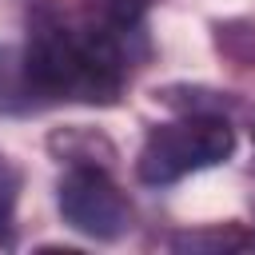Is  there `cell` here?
Returning a JSON list of instances; mask_svg holds the SVG:
<instances>
[{"instance_id": "ba28073f", "label": "cell", "mask_w": 255, "mask_h": 255, "mask_svg": "<svg viewBox=\"0 0 255 255\" xmlns=\"http://www.w3.org/2000/svg\"><path fill=\"white\" fill-rule=\"evenodd\" d=\"M251 139H255V128H251Z\"/></svg>"}, {"instance_id": "3957f363", "label": "cell", "mask_w": 255, "mask_h": 255, "mask_svg": "<svg viewBox=\"0 0 255 255\" xmlns=\"http://www.w3.org/2000/svg\"><path fill=\"white\" fill-rule=\"evenodd\" d=\"M56 203L72 231L100 239V243H112V239L128 235V227H131V203L120 191V183L112 179L108 163H100V159L68 163L56 183Z\"/></svg>"}, {"instance_id": "7a4b0ae2", "label": "cell", "mask_w": 255, "mask_h": 255, "mask_svg": "<svg viewBox=\"0 0 255 255\" xmlns=\"http://www.w3.org/2000/svg\"><path fill=\"white\" fill-rule=\"evenodd\" d=\"M231 151H235L231 116L179 112L175 120L147 128L139 155H135V179L147 187H171L191 171H203V167L231 159Z\"/></svg>"}, {"instance_id": "5b68a950", "label": "cell", "mask_w": 255, "mask_h": 255, "mask_svg": "<svg viewBox=\"0 0 255 255\" xmlns=\"http://www.w3.org/2000/svg\"><path fill=\"white\" fill-rule=\"evenodd\" d=\"M24 171L0 151V247H16V203H20Z\"/></svg>"}, {"instance_id": "52a82bcc", "label": "cell", "mask_w": 255, "mask_h": 255, "mask_svg": "<svg viewBox=\"0 0 255 255\" xmlns=\"http://www.w3.org/2000/svg\"><path fill=\"white\" fill-rule=\"evenodd\" d=\"M155 0H88V12L116 20V24H143V12Z\"/></svg>"}, {"instance_id": "6da1fadb", "label": "cell", "mask_w": 255, "mask_h": 255, "mask_svg": "<svg viewBox=\"0 0 255 255\" xmlns=\"http://www.w3.org/2000/svg\"><path fill=\"white\" fill-rule=\"evenodd\" d=\"M147 52L151 44L143 24H116L96 12L76 16L52 0H40L28 12L16 96L24 108H112Z\"/></svg>"}, {"instance_id": "8992f818", "label": "cell", "mask_w": 255, "mask_h": 255, "mask_svg": "<svg viewBox=\"0 0 255 255\" xmlns=\"http://www.w3.org/2000/svg\"><path fill=\"white\" fill-rule=\"evenodd\" d=\"M215 44L239 68H255V20H227L215 28Z\"/></svg>"}, {"instance_id": "277c9868", "label": "cell", "mask_w": 255, "mask_h": 255, "mask_svg": "<svg viewBox=\"0 0 255 255\" xmlns=\"http://www.w3.org/2000/svg\"><path fill=\"white\" fill-rule=\"evenodd\" d=\"M167 247H175V251H255V231H247L239 223L195 227V231H175L167 239Z\"/></svg>"}]
</instances>
